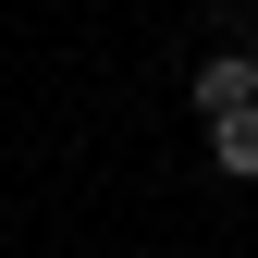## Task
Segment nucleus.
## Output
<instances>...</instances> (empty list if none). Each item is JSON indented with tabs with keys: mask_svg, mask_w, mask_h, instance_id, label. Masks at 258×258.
<instances>
[{
	"mask_svg": "<svg viewBox=\"0 0 258 258\" xmlns=\"http://www.w3.org/2000/svg\"><path fill=\"white\" fill-rule=\"evenodd\" d=\"M197 111H209V123L258 111V49H209V61H197Z\"/></svg>",
	"mask_w": 258,
	"mask_h": 258,
	"instance_id": "1",
	"label": "nucleus"
},
{
	"mask_svg": "<svg viewBox=\"0 0 258 258\" xmlns=\"http://www.w3.org/2000/svg\"><path fill=\"white\" fill-rule=\"evenodd\" d=\"M209 172H234V184H258V111H234V123H209Z\"/></svg>",
	"mask_w": 258,
	"mask_h": 258,
	"instance_id": "2",
	"label": "nucleus"
}]
</instances>
